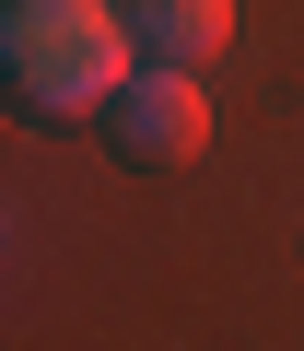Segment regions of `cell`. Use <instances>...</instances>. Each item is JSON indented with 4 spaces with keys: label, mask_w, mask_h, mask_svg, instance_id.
<instances>
[{
    "label": "cell",
    "mask_w": 304,
    "mask_h": 351,
    "mask_svg": "<svg viewBox=\"0 0 304 351\" xmlns=\"http://www.w3.org/2000/svg\"><path fill=\"white\" fill-rule=\"evenodd\" d=\"M129 59H140L129 12H105V0H0V106L36 129L94 117Z\"/></svg>",
    "instance_id": "cell-1"
},
{
    "label": "cell",
    "mask_w": 304,
    "mask_h": 351,
    "mask_svg": "<svg viewBox=\"0 0 304 351\" xmlns=\"http://www.w3.org/2000/svg\"><path fill=\"white\" fill-rule=\"evenodd\" d=\"M94 129H105V152H117L129 176H176V164L211 152V94H199L176 59H129V71L105 82Z\"/></svg>",
    "instance_id": "cell-2"
},
{
    "label": "cell",
    "mask_w": 304,
    "mask_h": 351,
    "mask_svg": "<svg viewBox=\"0 0 304 351\" xmlns=\"http://www.w3.org/2000/svg\"><path fill=\"white\" fill-rule=\"evenodd\" d=\"M129 47L199 71L211 47H234V0H129Z\"/></svg>",
    "instance_id": "cell-3"
}]
</instances>
